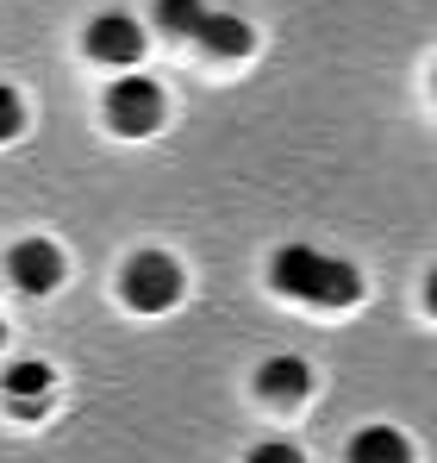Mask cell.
<instances>
[{"mask_svg":"<svg viewBox=\"0 0 437 463\" xmlns=\"http://www.w3.org/2000/svg\"><path fill=\"white\" fill-rule=\"evenodd\" d=\"M175 295H181V269H175L163 250H144V257L126 263V301L138 313H163Z\"/></svg>","mask_w":437,"mask_h":463,"instance_id":"3","label":"cell"},{"mask_svg":"<svg viewBox=\"0 0 437 463\" xmlns=\"http://www.w3.org/2000/svg\"><path fill=\"white\" fill-rule=\"evenodd\" d=\"M350 463H413V445L394 426H363L350 439Z\"/></svg>","mask_w":437,"mask_h":463,"instance_id":"7","label":"cell"},{"mask_svg":"<svg viewBox=\"0 0 437 463\" xmlns=\"http://www.w3.org/2000/svg\"><path fill=\"white\" fill-rule=\"evenodd\" d=\"M19 132H25V100H19L13 88H0V145L19 138Z\"/></svg>","mask_w":437,"mask_h":463,"instance_id":"11","label":"cell"},{"mask_svg":"<svg viewBox=\"0 0 437 463\" xmlns=\"http://www.w3.org/2000/svg\"><path fill=\"white\" fill-rule=\"evenodd\" d=\"M250 463H306V458H300L293 445H282V439H275V445H256V451H250Z\"/></svg>","mask_w":437,"mask_h":463,"instance_id":"12","label":"cell"},{"mask_svg":"<svg viewBox=\"0 0 437 463\" xmlns=\"http://www.w3.org/2000/svg\"><path fill=\"white\" fill-rule=\"evenodd\" d=\"M256 383H263L269 401H300V394H306V364H300V357H269Z\"/></svg>","mask_w":437,"mask_h":463,"instance_id":"9","label":"cell"},{"mask_svg":"<svg viewBox=\"0 0 437 463\" xmlns=\"http://www.w3.org/2000/svg\"><path fill=\"white\" fill-rule=\"evenodd\" d=\"M425 301H432V313H437V276H432V282H425Z\"/></svg>","mask_w":437,"mask_h":463,"instance_id":"13","label":"cell"},{"mask_svg":"<svg viewBox=\"0 0 437 463\" xmlns=\"http://www.w3.org/2000/svg\"><path fill=\"white\" fill-rule=\"evenodd\" d=\"M44 394H51V370H44V364H13V370H6V401H13V413L32 420Z\"/></svg>","mask_w":437,"mask_h":463,"instance_id":"8","label":"cell"},{"mask_svg":"<svg viewBox=\"0 0 437 463\" xmlns=\"http://www.w3.org/2000/svg\"><path fill=\"white\" fill-rule=\"evenodd\" d=\"M138 51H144V32H138V19H126V13H100L94 25H88V57L94 63H138Z\"/></svg>","mask_w":437,"mask_h":463,"instance_id":"5","label":"cell"},{"mask_svg":"<svg viewBox=\"0 0 437 463\" xmlns=\"http://www.w3.org/2000/svg\"><path fill=\"white\" fill-rule=\"evenodd\" d=\"M6 269H13V282H19L25 295H51V288L63 282V250H57L51 238H25V244H13Z\"/></svg>","mask_w":437,"mask_h":463,"instance_id":"4","label":"cell"},{"mask_svg":"<svg viewBox=\"0 0 437 463\" xmlns=\"http://www.w3.org/2000/svg\"><path fill=\"white\" fill-rule=\"evenodd\" d=\"M107 119H113V132H126V138H144L163 126V88L150 76H119L107 88Z\"/></svg>","mask_w":437,"mask_h":463,"instance_id":"2","label":"cell"},{"mask_svg":"<svg viewBox=\"0 0 437 463\" xmlns=\"http://www.w3.org/2000/svg\"><path fill=\"white\" fill-rule=\"evenodd\" d=\"M207 13H213V6H200V0H156V25H163L169 38H194V32L207 25Z\"/></svg>","mask_w":437,"mask_h":463,"instance_id":"10","label":"cell"},{"mask_svg":"<svg viewBox=\"0 0 437 463\" xmlns=\"http://www.w3.org/2000/svg\"><path fill=\"white\" fill-rule=\"evenodd\" d=\"M269 282H275V295L312 301V307H350V301H363V276H357L344 257H325V250H312V244L275 250Z\"/></svg>","mask_w":437,"mask_h":463,"instance_id":"1","label":"cell"},{"mask_svg":"<svg viewBox=\"0 0 437 463\" xmlns=\"http://www.w3.org/2000/svg\"><path fill=\"white\" fill-rule=\"evenodd\" d=\"M194 44H207L213 57H244L256 38H250V25H244L237 13H207V25L194 32Z\"/></svg>","mask_w":437,"mask_h":463,"instance_id":"6","label":"cell"}]
</instances>
